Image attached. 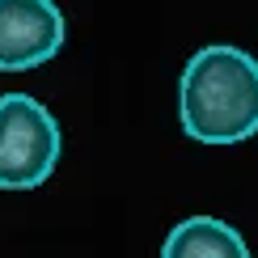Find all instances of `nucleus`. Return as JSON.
I'll use <instances>...</instances> for the list:
<instances>
[{
    "label": "nucleus",
    "mask_w": 258,
    "mask_h": 258,
    "mask_svg": "<svg viewBox=\"0 0 258 258\" xmlns=\"http://www.w3.org/2000/svg\"><path fill=\"white\" fill-rule=\"evenodd\" d=\"M63 47V13L55 0H0V72H30Z\"/></svg>",
    "instance_id": "nucleus-3"
},
{
    "label": "nucleus",
    "mask_w": 258,
    "mask_h": 258,
    "mask_svg": "<svg viewBox=\"0 0 258 258\" xmlns=\"http://www.w3.org/2000/svg\"><path fill=\"white\" fill-rule=\"evenodd\" d=\"M178 119L199 144L258 136V59L229 42L199 47L178 81Z\"/></svg>",
    "instance_id": "nucleus-1"
},
{
    "label": "nucleus",
    "mask_w": 258,
    "mask_h": 258,
    "mask_svg": "<svg viewBox=\"0 0 258 258\" xmlns=\"http://www.w3.org/2000/svg\"><path fill=\"white\" fill-rule=\"evenodd\" d=\"M59 123L30 93H0V190H34L59 165Z\"/></svg>",
    "instance_id": "nucleus-2"
},
{
    "label": "nucleus",
    "mask_w": 258,
    "mask_h": 258,
    "mask_svg": "<svg viewBox=\"0 0 258 258\" xmlns=\"http://www.w3.org/2000/svg\"><path fill=\"white\" fill-rule=\"evenodd\" d=\"M161 258H254L245 237L216 216H190L169 229L161 241Z\"/></svg>",
    "instance_id": "nucleus-4"
}]
</instances>
